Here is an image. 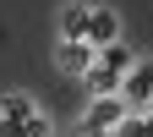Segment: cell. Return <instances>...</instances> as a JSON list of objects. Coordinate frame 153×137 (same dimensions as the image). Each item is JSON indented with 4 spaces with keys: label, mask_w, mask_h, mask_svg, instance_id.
Segmentation results:
<instances>
[{
    "label": "cell",
    "mask_w": 153,
    "mask_h": 137,
    "mask_svg": "<svg viewBox=\"0 0 153 137\" xmlns=\"http://www.w3.org/2000/svg\"><path fill=\"white\" fill-rule=\"evenodd\" d=\"M49 115L38 110L27 93H6L0 99V137H49Z\"/></svg>",
    "instance_id": "1"
},
{
    "label": "cell",
    "mask_w": 153,
    "mask_h": 137,
    "mask_svg": "<svg viewBox=\"0 0 153 137\" xmlns=\"http://www.w3.org/2000/svg\"><path fill=\"white\" fill-rule=\"evenodd\" d=\"M126 99H93L88 110H82V121H76V132L82 137H120V126H126Z\"/></svg>",
    "instance_id": "2"
},
{
    "label": "cell",
    "mask_w": 153,
    "mask_h": 137,
    "mask_svg": "<svg viewBox=\"0 0 153 137\" xmlns=\"http://www.w3.org/2000/svg\"><path fill=\"white\" fill-rule=\"evenodd\" d=\"M93 61H99V49H93V44H71V38H60V44H55V66H60L66 77H88Z\"/></svg>",
    "instance_id": "3"
},
{
    "label": "cell",
    "mask_w": 153,
    "mask_h": 137,
    "mask_svg": "<svg viewBox=\"0 0 153 137\" xmlns=\"http://www.w3.org/2000/svg\"><path fill=\"white\" fill-rule=\"evenodd\" d=\"M120 99H126V104H142V110H153V61H137V66L126 71Z\"/></svg>",
    "instance_id": "4"
},
{
    "label": "cell",
    "mask_w": 153,
    "mask_h": 137,
    "mask_svg": "<svg viewBox=\"0 0 153 137\" xmlns=\"http://www.w3.org/2000/svg\"><path fill=\"white\" fill-rule=\"evenodd\" d=\"M88 44H93V49H109V44H120V16H115V11H104V6H93Z\"/></svg>",
    "instance_id": "5"
},
{
    "label": "cell",
    "mask_w": 153,
    "mask_h": 137,
    "mask_svg": "<svg viewBox=\"0 0 153 137\" xmlns=\"http://www.w3.org/2000/svg\"><path fill=\"white\" fill-rule=\"evenodd\" d=\"M88 28H93V6H66V11H60V38L88 44Z\"/></svg>",
    "instance_id": "6"
},
{
    "label": "cell",
    "mask_w": 153,
    "mask_h": 137,
    "mask_svg": "<svg viewBox=\"0 0 153 137\" xmlns=\"http://www.w3.org/2000/svg\"><path fill=\"white\" fill-rule=\"evenodd\" d=\"M120 137H153V110H142V115H126Z\"/></svg>",
    "instance_id": "7"
}]
</instances>
